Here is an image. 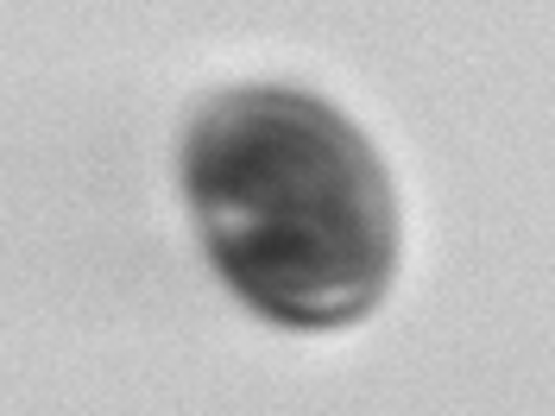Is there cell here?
Wrapping results in <instances>:
<instances>
[{
  "instance_id": "obj_1",
  "label": "cell",
  "mask_w": 555,
  "mask_h": 416,
  "mask_svg": "<svg viewBox=\"0 0 555 416\" xmlns=\"http://www.w3.org/2000/svg\"><path fill=\"white\" fill-rule=\"evenodd\" d=\"M183 183L215 272L291 328H341L385 297L391 190L335 107L246 89L203 114Z\"/></svg>"
}]
</instances>
